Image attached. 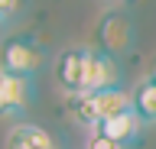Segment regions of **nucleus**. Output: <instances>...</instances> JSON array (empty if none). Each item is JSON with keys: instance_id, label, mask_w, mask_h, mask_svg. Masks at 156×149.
Here are the masks:
<instances>
[{"instance_id": "obj_1", "label": "nucleus", "mask_w": 156, "mask_h": 149, "mask_svg": "<svg viewBox=\"0 0 156 149\" xmlns=\"http://www.w3.org/2000/svg\"><path fill=\"white\" fill-rule=\"evenodd\" d=\"M130 107V91L124 88H111V91H98V94H81V97H68V113L75 117V123L98 130L104 120L124 113Z\"/></svg>"}, {"instance_id": "obj_2", "label": "nucleus", "mask_w": 156, "mask_h": 149, "mask_svg": "<svg viewBox=\"0 0 156 149\" xmlns=\"http://www.w3.org/2000/svg\"><path fill=\"white\" fill-rule=\"evenodd\" d=\"M46 65V49L33 36H10L0 42V71L16 78H36Z\"/></svg>"}, {"instance_id": "obj_3", "label": "nucleus", "mask_w": 156, "mask_h": 149, "mask_svg": "<svg viewBox=\"0 0 156 149\" xmlns=\"http://www.w3.org/2000/svg\"><path fill=\"white\" fill-rule=\"evenodd\" d=\"M98 49L107 52V55H124V52L133 49V39H136V32H133V23H130V16H127L124 10H114V13H104L101 20H98Z\"/></svg>"}, {"instance_id": "obj_4", "label": "nucleus", "mask_w": 156, "mask_h": 149, "mask_svg": "<svg viewBox=\"0 0 156 149\" xmlns=\"http://www.w3.org/2000/svg\"><path fill=\"white\" fill-rule=\"evenodd\" d=\"M33 100H36V84L29 78H16V75L0 71V117L7 120L26 117Z\"/></svg>"}, {"instance_id": "obj_5", "label": "nucleus", "mask_w": 156, "mask_h": 149, "mask_svg": "<svg viewBox=\"0 0 156 149\" xmlns=\"http://www.w3.org/2000/svg\"><path fill=\"white\" fill-rule=\"evenodd\" d=\"M111 88H120V65H117V59L101 52V49H88L81 94H98V91H111Z\"/></svg>"}, {"instance_id": "obj_6", "label": "nucleus", "mask_w": 156, "mask_h": 149, "mask_svg": "<svg viewBox=\"0 0 156 149\" xmlns=\"http://www.w3.org/2000/svg\"><path fill=\"white\" fill-rule=\"evenodd\" d=\"M85 65H88V46H68V49L58 52V59H55V84L65 91L68 97H78L81 94Z\"/></svg>"}, {"instance_id": "obj_7", "label": "nucleus", "mask_w": 156, "mask_h": 149, "mask_svg": "<svg viewBox=\"0 0 156 149\" xmlns=\"http://www.w3.org/2000/svg\"><path fill=\"white\" fill-rule=\"evenodd\" d=\"M140 127H143V123L136 120L133 110H124V113L104 120L94 133H98V136H104V139H111V143L120 146V149H133L136 143H140Z\"/></svg>"}, {"instance_id": "obj_8", "label": "nucleus", "mask_w": 156, "mask_h": 149, "mask_svg": "<svg viewBox=\"0 0 156 149\" xmlns=\"http://www.w3.org/2000/svg\"><path fill=\"white\" fill-rule=\"evenodd\" d=\"M7 149H58V143L46 127L29 123V120H20L7 133Z\"/></svg>"}, {"instance_id": "obj_9", "label": "nucleus", "mask_w": 156, "mask_h": 149, "mask_svg": "<svg viewBox=\"0 0 156 149\" xmlns=\"http://www.w3.org/2000/svg\"><path fill=\"white\" fill-rule=\"evenodd\" d=\"M130 107H133L136 120L143 127H153L156 123V78H143L130 91Z\"/></svg>"}, {"instance_id": "obj_10", "label": "nucleus", "mask_w": 156, "mask_h": 149, "mask_svg": "<svg viewBox=\"0 0 156 149\" xmlns=\"http://www.w3.org/2000/svg\"><path fill=\"white\" fill-rule=\"evenodd\" d=\"M23 7H26V0H0V23L7 26L10 20H16Z\"/></svg>"}, {"instance_id": "obj_11", "label": "nucleus", "mask_w": 156, "mask_h": 149, "mask_svg": "<svg viewBox=\"0 0 156 149\" xmlns=\"http://www.w3.org/2000/svg\"><path fill=\"white\" fill-rule=\"evenodd\" d=\"M88 149H120V146H114L111 139H104V136H98V133H91V139H88Z\"/></svg>"}, {"instance_id": "obj_12", "label": "nucleus", "mask_w": 156, "mask_h": 149, "mask_svg": "<svg viewBox=\"0 0 156 149\" xmlns=\"http://www.w3.org/2000/svg\"><path fill=\"white\" fill-rule=\"evenodd\" d=\"M111 3H127V0H111Z\"/></svg>"}, {"instance_id": "obj_13", "label": "nucleus", "mask_w": 156, "mask_h": 149, "mask_svg": "<svg viewBox=\"0 0 156 149\" xmlns=\"http://www.w3.org/2000/svg\"><path fill=\"white\" fill-rule=\"evenodd\" d=\"M0 32H3V23H0Z\"/></svg>"}, {"instance_id": "obj_14", "label": "nucleus", "mask_w": 156, "mask_h": 149, "mask_svg": "<svg viewBox=\"0 0 156 149\" xmlns=\"http://www.w3.org/2000/svg\"><path fill=\"white\" fill-rule=\"evenodd\" d=\"M153 78H156V75H153Z\"/></svg>"}]
</instances>
